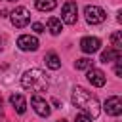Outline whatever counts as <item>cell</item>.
<instances>
[{
    "label": "cell",
    "instance_id": "1",
    "mask_svg": "<svg viewBox=\"0 0 122 122\" xmlns=\"http://www.w3.org/2000/svg\"><path fill=\"white\" fill-rule=\"evenodd\" d=\"M71 101H72L74 107L82 109L90 118H95V116L99 114V101H97V97H95L93 93H90L88 90L80 88V86H76V88L72 90Z\"/></svg>",
    "mask_w": 122,
    "mask_h": 122
},
{
    "label": "cell",
    "instance_id": "2",
    "mask_svg": "<svg viewBox=\"0 0 122 122\" xmlns=\"http://www.w3.org/2000/svg\"><path fill=\"white\" fill-rule=\"evenodd\" d=\"M48 76L40 69H30L21 76V86L29 92H46L48 90Z\"/></svg>",
    "mask_w": 122,
    "mask_h": 122
},
{
    "label": "cell",
    "instance_id": "3",
    "mask_svg": "<svg viewBox=\"0 0 122 122\" xmlns=\"http://www.w3.org/2000/svg\"><path fill=\"white\" fill-rule=\"evenodd\" d=\"M29 21H30V13H29L27 8L19 6V8H15V10L11 11V23H13V27L23 29V27L29 25Z\"/></svg>",
    "mask_w": 122,
    "mask_h": 122
},
{
    "label": "cell",
    "instance_id": "4",
    "mask_svg": "<svg viewBox=\"0 0 122 122\" xmlns=\"http://www.w3.org/2000/svg\"><path fill=\"white\" fill-rule=\"evenodd\" d=\"M84 15H86V21L92 23V25H99V23H103L105 17H107V13H105L101 8H97V6H86Z\"/></svg>",
    "mask_w": 122,
    "mask_h": 122
},
{
    "label": "cell",
    "instance_id": "5",
    "mask_svg": "<svg viewBox=\"0 0 122 122\" xmlns=\"http://www.w3.org/2000/svg\"><path fill=\"white\" fill-rule=\"evenodd\" d=\"M76 13H78V6L74 2H65L63 10H61V19L67 25H74L76 23Z\"/></svg>",
    "mask_w": 122,
    "mask_h": 122
},
{
    "label": "cell",
    "instance_id": "6",
    "mask_svg": "<svg viewBox=\"0 0 122 122\" xmlns=\"http://www.w3.org/2000/svg\"><path fill=\"white\" fill-rule=\"evenodd\" d=\"M30 105H32V109L36 111L38 116H44V118H46V116H50V112H51L48 101H46L44 97H40V95H32V97H30Z\"/></svg>",
    "mask_w": 122,
    "mask_h": 122
},
{
    "label": "cell",
    "instance_id": "7",
    "mask_svg": "<svg viewBox=\"0 0 122 122\" xmlns=\"http://www.w3.org/2000/svg\"><path fill=\"white\" fill-rule=\"evenodd\" d=\"M17 48L23 51H34V50H38V38L30 36V34H23L17 38Z\"/></svg>",
    "mask_w": 122,
    "mask_h": 122
},
{
    "label": "cell",
    "instance_id": "8",
    "mask_svg": "<svg viewBox=\"0 0 122 122\" xmlns=\"http://www.w3.org/2000/svg\"><path fill=\"white\" fill-rule=\"evenodd\" d=\"M99 48H101V40L95 36H86L80 40V50L84 53H95V51H99Z\"/></svg>",
    "mask_w": 122,
    "mask_h": 122
},
{
    "label": "cell",
    "instance_id": "9",
    "mask_svg": "<svg viewBox=\"0 0 122 122\" xmlns=\"http://www.w3.org/2000/svg\"><path fill=\"white\" fill-rule=\"evenodd\" d=\"M88 82L92 84V86H95V88H103L105 86V82H107V76H105V72L103 71H99V69H88Z\"/></svg>",
    "mask_w": 122,
    "mask_h": 122
},
{
    "label": "cell",
    "instance_id": "10",
    "mask_svg": "<svg viewBox=\"0 0 122 122\" xmlns=\"http://www.w3.org/2000/svg\"><path fill=\"white\" fill-rule=\"evenodd\" d=\"M105 112L111 114V116H118L122 112V99L118 95H112L105 101Z\"/></svg>",
    "mask_w": 122,
    "mask_h": 122
},
{
    "label": "cell",
    "instance_id": "11",
    "mask_svg": "<svg viewBox=\"0 0 122 122\" xmlns=\"http://www.w3.org/2000/svg\"><path fill=\"white\" fill-rule=\"evenodd\" d=\"M10 103H11V107H13L19 114H23V112L27 111V101H25V97H23L21 93H11V95H10Z\"/></svg>",
    "mask_w": 122,
    "mask_h": 122
},
{
    "label": "cell",
    "instance_id": "12",
    "mask_svg": "<svg viewBox=\"0 0 122 122\" xmlns=\"http://www.w3.org/2000/svg\"><path fill=\"white\" fill-rule=\"evenodd\" d=\"M120 59H122V51H120V50H114V48L105 50V51L101 53V61H103V63H107V61H120Z\"/></svg>",
    "mask_w": 122,
    "mask_h": 122
},
{
    "label": "cell",
    "instance_id": "13",
    "mask_svg": "<svg viewBox=\"0 0 122 122\" xmlns=\"http://www.w3.org/2000/svg\"><path fill=\"white\" fill-rule=\"evenodd\" d=\"M44 61H46V65H48V67H50L51 71H57V69L61 67V59H59V57H57V53H53V51L46 53Z\"/></svg>",
    "mask_w": 122,
    "mask_h": 122
},
{
    "label": "cell",
    "instance_id": "14",
    "mask_svg": "<svg viewBox=\"0 0 122 122\" xmlns=\"http://www.w3.org/2000/svg\"><path fill=\"white\" fill-rule=\"evenodd\" d=\"M57 6V0H36V10L40 11H51L55 10Z\"/></svg>",
    "mask_w": 122,
    "mask_h": 122
},
{
    "label": "cell",
    "instance_id": "15",
    "mask_svg": "<svg viewBox=\"0 0 122 122\" xmlns=\"http://www.w3.org/2000/svg\"><path fill=\"white\" fill-rule=\"evenodd\" d=\"M48 29H50V32H51V34H59V32L63 30L61 21H59V19H55V17H50V19H48Z\"/></svg>",
    "mask_w": 122,
    "mask_h": 122
},
{
    "label": "cell",
    "instance_id": "16",
    "mask_svg": "<svg viewBox=\"0 0 122 122\" xmlns=\"http://www.w3.org/2000/svg\"><path fill=\"white\" fill-rule=\"evenodd\" d=\"M111 44H112L114 50H120V48H122V32H120V30H114V32L111 34Z\"/></svg>",
    "mask_w": 122,
    "mask_h": 122
},
{
    "label": "cell",
    "instance_id": "17",
    "mask_svg": "<svg viewBox=\"0 0 122 122\" xmlns=\"http://www.w3.org/2000/svg\"><path fill=\"white\" fill-rule=\"evenodd\" d=\"M92 59H88V57H82V59H76V63H74V67L78 69V71H88V69H92Z\"/></svg>",
    "mask_w": 122,
    "mask_h": 122
},
{
    "label": "cell",
    "instance_id": "18",
    "mask_svg": "<svg viewBox=\"0 0 122 122\" xmlns=\"http://www.w3.org/2000/svg\"><path fill=\"white\" fill-rule=\"evenodd\" d=\"M74 122H92V118H90V116H86V114H76Z\"/></svg>",
    "mask_w": 122,
    "mask_h": 122
},
{
    "label": "cell",
    "instance_id": "19",
    "mask_svg": "<svg viewBox=\"0 0 122 122\" xmlns=\"http://www.w3.org/2000/svg\"><path fill=\"white\" fill-rule=\"evenodd\" d=\"M32 29H34L36 32H44V25H42V23H32Z\"/></svg>",
    "mask_w": 122,
    "mask_h": 122
},
{
    "label": "cell",
    "instance_id": "20",
    "mask_svg": "<svg viewBox=\"0 0 122 122\" xmlns=\"http://www.w3.org/2000/svg\"><path fill=\"white\" fill-rule=\"evenodd\" d=\"M114 72H116V76H122V67H120V63L114 67Z\"/></svg>",
    "mask_w": 122,
    "mask_h": 122
},
{
    "label": "cell",
    "instance_id": "21",
    "mask_svg": "<svg viewBox=\"0 0 122 122\" xmlns=\"http://www.w3.org/2000/svg\"><path fill=\"white\" fill-rule=\"evenodd\" d=\"M51 103H53V105H55V107H59V109H61V101H59V99H57V97H53V99H51Z\"/></svg>",
    "mask_w": 122,
    "mask_h": 122
},
{
    "label": "cell",
    "instance_id": "22",
    "mask_svg": "<svg viewBox=\"0 0 122 122\" xmlns=\"http://www.w3.org/2000/svg\"><path fill=\"white\" fill-rule=\"evenodd\" d=\"M6 13H8L6 10H0V17H6Z\"/></svg>",
    "mask_w": 122,
    "mask_h": 122
},
{
    "label": "cell",
    "instance_id": "23",
    "mask_svg": "<svg viewBox=\"0 0 122 122\" xmlns=\"http://www.w3.org/2000/svg\"><path fill=\"white\" fill-rule=\"evenodd\" d=\"M4 114V109H2V97H0V116Z\"/></svg>",
    "mask_w": 122,
    "mask_h": 122
},
{
    "label": "cell",
    "instance_id": "24",
    "mask_svg": "<svg viewBox=\"0 0 122 122\" xmlns=\"http://www.w3.org/2000/svg\"><path fill=\"white\" fill-rule=\"evenodd\" d=\"M2 44H4V36H0V50H2Z\"/></svg>",
    "mask_w": 122,
    "mask_h": 122
},
{
    "label": "cell",
    "instance_id": "25",
    "mask_svg": "<svg viewBox=\"0 0 122 122\" xmlns=\"http://www.w3.org/2000/svg\"><path fill=\"white\" fill-rule=\"evenodd\" d=\"M6 2H15V0H6Z\"/></svg>",
    "mask_w": 122,
    "mask_h": 122
},
{
    "label": "cell",
    "instance_id": "26",
    "mask_svg": "<svg viewBox=\"0 0 122 122\" xmlns=\"http://www.w3.org/2000/svg\"><path fill=\"white\" fill-rule=\"evenodd\" d=\"M57 122H67V120H57Z\"/></svg>",
    "mask_w": 122,
    "mask_h": 122
}]
</instances>
